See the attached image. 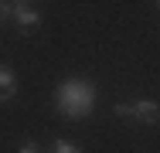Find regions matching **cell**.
<instances>
[{"label":"cell","mask_w":160,"mask_h":153,"mask_svg":"<svg viewBox=\"0 0 160 153\" xmlns=\"http://www.w3.org/2000/svg\"><path fill=\"white\" fill-rule=\"evenodd\" d=\"M48 153H82V146L72 143V140H65V136H58V140L51 143V150H48Z\"/></svg>","instance_id":"5b68a950"},{"label":"cell","mask_w":160,"mask_h":153,"mask_svg":"<svg viewBox=\"0 0 160 153\" xmlns=\"http://www.w3.org/2000/svg\"><path fill=\"white\" fill-rule=\"evenodd\" d=\"M112 112L116 116H123V119H136L140 126H157L160 119V102L157 99H136V102H116L112 106Z\"/></svg>","instance_id":"7a4b0ae2"},{"label":"cell","mask_w":160,"mask_h":153,"mask_svg":"<svg viewBox=\"0 0 160 153\" xmlns=\"http://www.w3.org/2000/svg\"><path fill=\"white\" fill-rule=\"evenodd\" d=\"M3 3H34V0H3Z\"/></svg>","instance_id":"ba28073f"},{"label":"cell","mask_w":160,"mask_h":153,"mask_svg":"<svg viewBox=\"0 0 160 153\" xmlns=\"http://www.w3.org/2000/svg\"><path fill=\"white\" fill-rule=\"evenodd\" d=\"M10 24H17L21 34H31V31L41 27V10L34 3H14V21Z\"/></svg>","instance_id":"3957f363"},{"label":"cell","mask_w":160,"mask_h":153,"mask_svg":"<svg viewBox=\"0 0 160 153\" xmlns=\"http://www.w3.org/2000/svg\"><path fill=\"white\" fill-rule=\"evenodd\" d=\"M157 7H160V0H157Z\"/></svg>","instance_id":"9c48e42d"},{"label":"cell","mask_w":160,"mask_h":153,"mask_svg":"<svg viewBox=\"0 0 160 153\" xmlns=\"http://www.w3.org/2000/svg\"><path fill=\"white\" fill-rule=\"evenodd\" d=\"M17 95V75L10 65H0V102H14Z\"/></svg>","instance_id":"277c9868"},{"label":"cell","mask_w":160,"mask_h":153,"mask_svg":"<svg viewBox=\"0 0 160 153\" xmlns=\"http://www.w3.org/2000/svg\"><path fill=\"white\" fill-rule=\"evenodd\" d=\"M10 21H14V3H3V0H0V27L10 24Z\"/></svg>","instance_id":"8992f818"},{"label":"cell","mask_w":160,"mask_h":153,"mask_svg":"<svg viewBox=\"0 0 160 153\" xmlns=\"http://www.w3.org/2000/svg\"><path fill=\"white\" fill-rule=\"evenodd\" d=\"M96 109V85L89 78H65L55 89V112L62 119H89Z\"/></svg>","instance_id":"6da1fadb"},{"label":"cell","mask_w":160,"mask_h":153,"mask_svg":"<svg viewBox=\"0 0 160 153\" xmlns=\"http://www.w3.org/2000/svg\"><path fill=\"white\" fill-rule=\"evenodd\" d=\"M17 153H44V150H41V146H38L34 140H24V143L17 146Z\"/></svg>","instance_id":"52a82bcc"}]
</instances>
